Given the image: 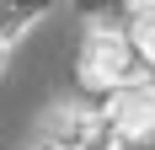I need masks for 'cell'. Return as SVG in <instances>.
I'll return each mask as SVG.
<instances>
[{"mask_svg":"<svg viewBox=\"0 0 155 150\" xmlns=\"http://www.w3.org/2000/svg\"><path fill=\"white\" fill-rule=\"evenodd\" d=\"M48 145L54 150H118L123 134H118V123L107 113H59V118L48 123Z\"/></svg>","mask_w":155,"mask_h":150,"instance_id":"obj_2","label":"cell"},{"mask_svg":"<svg viewBox=\"0 0 155 150\" xmlns=\"http://www.w3.org/2000/svg\"><path fill=\"white\" fill-rule=\"evenodd\" d=\"M0 59H5V38H0Z\"/></svg>","mask_w":155,"mask_h":150,"instance_id":"obj_5","label":"cell"},{"mask_svg":"<svg viewBox=\"0 0 155 150\" xmlns=\"http://www.w3.org/2000/svg\"><path fill=\"white\" fill-rule=\"evenodd\" d=\"M107 118L118 123V134H123V139L155 134V86H150V80H123V86H112Z\"/></svg>","mask_w":155,"mask_h":150,"instance_id":"obj_3","label":"cell"},{"mask_svg":"<svg viewBox=\"0 0 155 150\" xmlns=\"http://www.w3.org/2000/svg\"><path fill=\"white\" fill-rule=\"evenodd\" d=\"M128 38H134V48H139V59L155 64V5H144V11L134 16V32H128Z\"/></svg>","mask_w":155,"mask_h":150,"instance_id":"obj_4","label":"cell"},{"mask_svg":"<svg viewBox=\"0 0 155 150\" xmlns=\"http://www.w3.org/2000/svg\"><path fill=\"white\" fill-rule=\"evenodd\" d=\"M134 59H139L134 38H123V32H91L86 48H80V75L91 86L112 91V86H123V80H134Z\"/></svg>","mask_w":155,"mask_h":150,"instance_id":"obj_1","label":"cell"}]
</instances>
